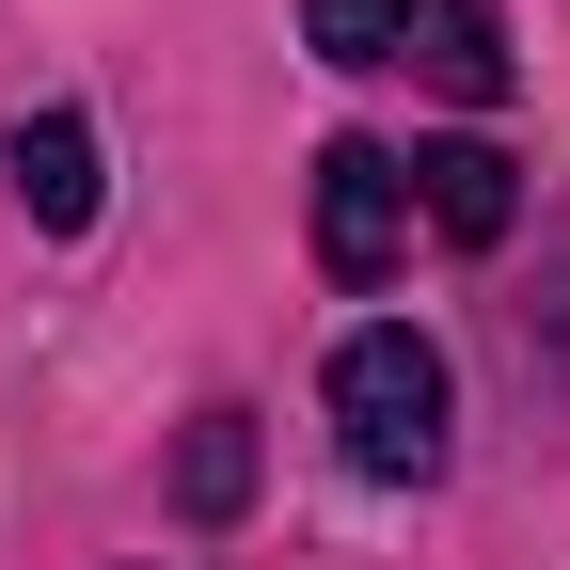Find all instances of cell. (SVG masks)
I'll list each match as a JSON object with an SVG mask.
<instances>
[{
    "instance_id": "1",
    "label": "cell",
    "mask_w": 570,
    "mask_h": 570,
    "mask_svg": "<svg viewBox=\"0 0 570 570\" xmlns=\"http://www.w3.org/2000/svg\"><path fill=\"white\" fill-rule=\"evenodd\" d=\"M444 428H460V381H444V348L428 333H348L333 348V444H348V475H381V491H428L444 475Z\"/></svg>"
},
{
    "instance_id": "2",
    "label": "cell",
    "mask_w": 570,
    "mask_h": 570,
    "mask_svg": "<svg viewBox=\"0 0 570 570\" xmlns=\"http://www.w3.org/2000/svg\"><path fill=\"white\" fill-rule=\"evenodd\" d=\"M396 254H412V159L396 142H317V269L381 285Z\"/></svg>"
},
{
    "instance_id": "3",
    "label": "cell",
    "mask_w": 570,
    "mask_h": 570,
    "mask_svg": "<svg viewBox=\"0 0 570 570\" xmlns=\"http://www.w3.org/2000/svg\"><path fill=\"white\" fill-rule=\"evenodd\" d=\"M412 206H428L460 254H491V238L523 223V175H508V142H428V159H412Z\"/></svg>"
},
{
    "instance_id": "4",
    "label": "cell",
    "mask_w": 570,
    "mask_h": 570,
    "mask_svg": "<svg viewBox=\"0 0 570 570\" xmlns=\"http://www.w3.org/2000/svg\"><path fill=\"white\" fill-rule=\"evenodd\" d=\"M17 206H32L48 238L96 223V127L80 111H17Z\"/></svg>"
},
{
    "instance_id": "5",
    "label": "cell",
    "mask_w": 570,
    "mask_h": 570,
    "mask_svg": "<svg viewBox=\"0 0 570 570\" xmlns=\"http://www.w3.org/2000/svg\"><path fill=\"white\" fill-rule=\"evenodd\" d=\"M175 508H190V523H238V508H254V412H190V444H175Z\"/></svg>"
},
{
    "instance_id": "6",
    "label": "cell",
    "mask_w": 570,
    "mask_h": 570,
    "mask_svg": "<svg viewBox=\"0 0 570 570\" xmlns=\"http://www.w3.org/2000/svg\"><path fill=\"white\" fill-rule=\"evenodd\" d=\"M428 80H444L460 111H491L508 96V17H491V0H444V17H428Z\"/></svg>"
},
{
    "instance_id": "7",
    "label": "cell",
    "mask_w": 570,
    "mask_h": 570,
    "mask_svg": "<svg viewBox=\"0 0 570 570\" xmlns=\"http://www.w3.org/2000/svg\"><path fill=\"white\" fill-rule=\"evenodd\" d=\"M302 32H317L333 63H396V48H412V0H302Z\"/></svg>"
}]
</instances>
